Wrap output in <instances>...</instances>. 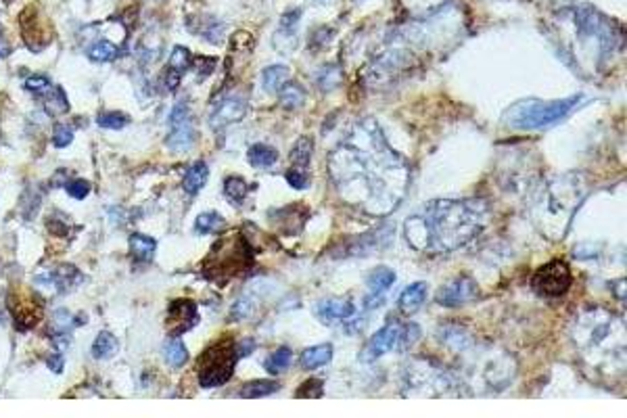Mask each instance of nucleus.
I'll list each match as a JSON object with an SVG mask.
<instances>
[{
	"label": "nucleus",
	"mask_w": 627,
	"mask_h": 418,
	"mask_svg": "<svg viewBox=\"0 0 627 418\" xmlns=\"http://www.w3.org/2000/svg\"><path fill=\"white\" fill-rule=\"evenodd\" d=\"M328 176L339 199L372 218H387L410 186V163L372 119H360L328 155Z\"/></svg>",
	"instance_id": "nucleus-1"
},
{
	"label": "nucleus",
	"mask_w": 627,
	"mask_h": 418,
	"mask_svg": "<svg viewBox=\"0 0 627 418\" xmlns=\"http://www.w3.org/2000/svg\"><path fill=\"white\" fill-rule=\"evenodd\" d=\"M492 207L485 199H437L404 222V239L421 253L446 255L468 245L490 224Z\"/></svg>",
	"instance_id": "nucleus-2"
},
{
	"label": "nucleus",
	"mask_w": 627,
	"mask_h": 418,
	"mask_svg": "<svg viewBox=\"0 0 627 418\" xmlns=\"http://www.w3.org/2000/svg\"><path fill=\"white\" fill-rule=\"evenodd\" d=\"M625 326L621 316L606 308L590 306L573 316L571 339L577 352L584 356L586 366L598 370L602 379L608 375L610 364L617 372L625 366Z\"/></svg>",
	"instance_id": "nucleus-3"
},
{
	"label": "nucleus",
	"mask_w": 627,
	"mask_h": 418,
	"mask_svg": "<svg viewBox=\"0 0 627 418\" xmlns=\"http://www.w3.org/2000/svg\"><path fill=\"white\" fill-rule=\"evenodd\" d=\"M588 178L584 174H565L550 180L533 201V220L537 222L544 237L552 241H561L577 209L588 197Z\"/></svg>",
	"instance_id": "nucleus-4"
},
{
	"label": "nucleus",
	"mask_w": 627,
	"mask_h": 418,
	"mask_svg": "<svg viewBox=\"0 0 627 418\" xmlns=\"http://www.w3.org/2000/svg\"><path fill=\"white\" fill-rule=\"evenodd\" d=\"M581 99L584 94H573L569 99H559V101H539V99L519 101L504 111L502 121L512 130H539L565 119L581 103Z\"/></svg>",
	"instance_id": "nucleus-5"
},
{
	"label": "nucleus",
	"mask_w": 627,
	"mask_h": 418,
	"mask_svg": "<svg viewBox=\"0 0 627 418\" xmlns=\"http://www.w3.org/2000/svg\"><path fill=\"white\" fill-rule=\"evenodd\" d=\"M237 360H239V347L230 339H224L220 343H214L212 347H207L197 364L199 385L205 389L222 387L235 375Z\"/></svg>",
	"instance_id": "nucleus-6"
},
{
	"label": "nucleus",
	"mask_w": 627,
	"mask_h": 418,
	"mask_svg": "<svg viewBox=\"0 0 627 418\" xmlns=\"http://www.w3.org/2000/svg\"><path fill=\"white\" fill-rule=\"evenodd\" d=\"M571 270L569 263L563 259H552L544 266H539L531 276V289L548 299L563 297L571 289Z\"/></svg>",
	"instance_id": "nucleus-7"
},
{
	"label": "nucleus",
	"mask_w": 627,
	"mask_h": 418,
	"mask_svg": "<svg viewBox=\"0 0 627 418\" xmlns=\"http://www.w3.org/2000/svg\"><path fill=\"white\" fill-rule=\"evenodd\" d=\"M408 385L416 389V393H421L423 387H431L429 397L435 395H454V375L446 368H437L435 364H425V360H418L408 366L406 372Z\"/></svg>",
	"instance_id": "nucleus-8"
},
{
	"label": "nucleus",
	"mask_w": 627,
	"mask_h": 418,
	"mask_svg": "<svg viewBox=\"0 0 627 418\" xmlns=\"http://www.w3.org/2000/svg\"><path fill=\"white\" fill-rule=\"evenodd\" d=\"M168 147L174 151H186L195 143V126H192V115L186 105H176L172 115H170V136H168Z\"/></svg>",
	"instance_id": "nucleus-9"
},
{
	"label": "nucleus",
	"mask_w": 627,
	"mask_h": 418,
	"mask_svg": "<svg viewBox=\"0 0 627 418\" xmlns=\"http://www.w3.org/2000/svg\"><path fill=\"white\" fill-rule=\"evenodd\" d=\"M479 297V285L472 281L470 276L462 274L454 281L446 283L437 295H435V301L444 308H460L464 303H470Z\"/></svg>",
	"instance_id": "nucleus-10"
},
{
	"label": "nucleus",
	"mask_w": 627,
	"mask_h": 418,
	"mask_svg": "<svg viewBox=\"0 0 627 418\" xmlns=\"http://www.w3.org/2000/svg\"><path fill=\"white\" fill-rule=\"evenodd\" d=\"M399 330H401V324L397 320H391L387 322L381 330H377L372 335V339L366 343L364 352H362V362H375L379 360L381 356H385L387 352H391L393 347H397V339H399Z\"/></svg>",
	"instance_id": "nucleus-11"
},
{
	"label": "nucleus",
	"mask_w": 627,
	"mask_h": 418,
	"mask_svg": "<svg viewBox=\"0 0 627 418\" xmlns=\"http://www.w3.org/2000/svg\"><path fill=\"white\" fill-rule=\"evenodd\" d=\"M247 113V101L241 94H228L226 99H222L216 109L212 111V117H209V126L212 130H222L235 121H241Z\"/></svg>",
	"instance_id": "nucleus-12"
},
{
	"label": "nucleus",
	"mask_w": 627,
	"mask_h": 418,
	"mask_svg": "<svg viewBox=\"0 0 627 418\" xmlns=\"http://www.w3.org/2000/svg\"><path fill=\"white\" fill-rule=\"evenodd\" d=\"M314 314L322 324L339 326V324H347L350 320H354L356 308H354L352 301H347V299H322V301L316 303Z\"/></svg>",
	"instance_id": "nucleus-13"
},
{
	"label": "nucleus",
	"mask_w": 627,
	"mask_h": 418,
	"mask_svg": "<svg viewBox=\"0 0 627 418\" xmlns=\"http://www.w3.org/2000/svg\"><path fill=\"white\" fill-rule=\"evenodd\" d=\"M395 283V272L387 266H379L375 268L370 274H368V281H366V287H368V295H366V308L368 310H375L383 303L385 295L389 293V289L393 287Z\"/></svg>",
	"instance_id": "nucleus-14"
},
{
	"label": "nucleus",
	"mask_w": 627,
	"mask_h": 418,
	"mask_svg": "<svg viewBox=\"0 0 627 418\" xmlns=\"http://www.w3.org/2000/svg\"><path fill=\"white\" fill-rule=\"evenodd\" d=\"M197 324V306L190 299H176L168 310V328L172 337L182 335Z\"/></svg>",
	"instance_id": "nucleus-15"
},
{
	"label": "nucleus",
	"mask_w": 627,
	"mask_h": 418,
	"mask_svg": "<svg viewBox=\"0 0 627 418\" xmlns=\"http://www.w3.org/2000/svg\"><path fill=\"white\" fill-rule=\"evenodd\" d=\"M427 299V283H414L408 289L401 291L399 295V310L404 314H414L416 310H421Z\"/></svg>",
	"instance_id": "nucleus-16"
},
{
	"label": "nucleus",
	"mask_w": 627,
	"mask_h": 418,
	"mask_svg": "<svg viewBox=\"0 0 627 418\" xmlns=\"http://www.w3.org/2000/svg\"><path fill=\"white\" fill-rule=\"evenodd\" d=\"M332 360V345L330 343H320L314 347H308L301 354V366L308 370L320 368L324 364H328Z\"/></svg>",
	"instance_id": "nucleus-17"
},
{
	"label": "nucleus",
	"mask_w": 627,
	"mask_h": 418,
	"mask_svg": "<svg viewBox=\"0 0 627 418\" xmlns=\"http://www.w3.org/2000/svg\"><path fill=\"white\" fill-rule=\"evenodd\" d=\"M207 178H209V168L205 161H195L186 174H184V180H182V188L188 192V195H197L205 184H207Z\"/></svg>",
	"instance_id": "nucleus-18"
},
{
	"label": "nucleus",
	"mask_w": 627,
	"mask_h": 418,
	"mask_svg": "<svg viewBox=\"0 0 627 418\" xmlns=\"http://www.w3.org/2000/svg\"><path fill=\"white\" fill-rule=\"evenodd\" d=\"M291 78V72L289 67L285 65H272V67H266L263 74H261V80H263V88L268 92H278L281 90Z\"/></svg>",
	"instance_id": "nucleus-19"
},
{
	"label": "nucleus",
	"mask_w": 627,
	"mask_h": 418,
	"mask_svg": "<svg viewBox=\"0 0 627 418\" xmlns=\"http://www.w3.org/2000/svg\"><path fill=\"white\" fill-rule=\"evenodd\" d=\"M155 249H157V243H155L151 237H145V235H141V232H134V235L130 237V251H132V255H134L136 259H141V261L153 259Z\"/></svg>",
	"instance_id": "nucleus-20"
},
{
	"label": "nucleus",
	"mask_w": 627,
	"mask_h": 418,
	"mask_svg": "<svg viewBox=\"0 0 627 418\" xmlns=\"http://www.w3.org/2000/svg\"><path fill=\"white\" fill-rule=\"evenodd\" d=\"M247 161L253 166V168H270L278 161V151L268 147V145H253L247 153Z\"/></svg>",
	"instance_id": "nucleus-21"
},
{
	"label": "nucleus",
	"mask_w": 627,
	"mask_h": 418,
	"mask_svg": "<svg viewBox=\"0 0 627 418\" xmlns=\"http://www.w3.org/2000/svg\"><path fill=\"white\" fill-rule=\"evenodd\" d=\"M291 362H293V352L289 347H278L274 354L266 358V370L270 375H281L291 366Z\"/></svg>",
	"instance_id": "nucleus-22"
},
{
	"label": "nucleus",
	"mask_w": 627,
	"mask_h": 418,
	"mask_svg": "<svg viewBox=\"0 0 627 418\" xmlns=\"http://www.w3.org/2000/svg\"><path fill=\"white\" fill-rule=\"evenodd\" d=\"M117 347H119L117 339H115L111 332L103 330V332L94 339V343H92V356H94L97 360H107V358H111V356L117 352Z\"/></svg>",
	"instance_id": "nucleus-23"
},
{
	"label": "nucleus",
	"mask_w": 627,
	"mask_h": 418,
	"mask_svg": "<svg viewBox=\"0 0 627 418\" xmlns=\"http://www.w3.org/2000/svg\"><path fill=\"white\" fill-rule=\"evenodd\" d=\"M86 57L94 63H109L117 57V46L109 40H97L86 48Z\"/></svg>",
	"instance_id": "nucleus-24"
},
{
	"label": "nucleus",
	"mask_w": 627,
	"mask_h": 418,
	"mask_svg": "<svg viewBox=\"0 0 627 418\" xmlns=\"http://www.w3.org/2000/svg\"><path fill=\"white\" fill-rule=\"evenodd\" d=\"M163 356H166V362L174 368H180L186 360H188V352H186V345L180 341V339H172L166 343L163 347Z\"/></svg>",
	"instance_id": "nucleus-25"
},
{
	"label": "nucleus",
	"mask_w": 627,
	"mask_h": 418,
	"mask_svg": "<svg viewBox=\"0 0 627 418\" xmlns=\"http://www.w3.org/2000/svg\"><path fill=\"white\" fill-rule=\"evenodd\" d=\"M278 385L276 381H251L247 383L243 389H241V397L245 399H257V397H266V395H272L278 391Z\"/></svg>",
	"instance_id": "nucleus-26"
},
{
	"label": "nucleus",
	"mask_w": 627,
	"mask_h": 418,
	"mask_svg": "<svg viewBox=\"0 0 627 418\" xmlns=\"http://www.w3.org/2000/svg\"><path fill=\"white\" fill-rule=\"evenodd\" d=\"M441 341H446L448 347H454V350H460L464 352L466 347H470V335L458 326H446L441 328Z\"/></svg>",
	"instance_id": "nucleus-27"
},
{
	"label": "nucleus",
	"mask_w": 627,
	"mask_h": 418,
	"mask_svg": "<svg viewBox=\"0 0 627 418\" xmlns=\"http://www.w3.org/2000/svg\"><path fill=\"white\" fill-rule=\"evenodd\" d=\"M312 151H314V145L308 136L299 138L295 143L293 151H291V163L293 168H301V170H308L310 166V159H312Z\"/></svg>",
	"instance_id": "nucleus-28"
},
{
	"label": "nucleus",
	"mask_w": 627,
	"mask_h": 418,
	"mask_svg": "<svg viewBox=\"0 0 627 418\" xmlns=\"http://www.w3.org/2000/svg\"><path fill=\"white\" fill-rule=\"evenodd\" d=\"M278 92H281V105H283L285 109H297V107H301L303 101H306V92H303L301 86H297L295 82H287Z\"/></svg>",
	"instance_id": "nucleus-29"
},
{
	"label": "nucleus",
	"mask_w": 627,
	"mask_h": 418,
	"mask_svg": "<svg viewBox=\"0 0 627 418\" xmlns=\"http://www.w3.org/2000/svg\"><path fill=\"white\" fill-rule=\"evenodd\" d=\"M341 78H343L341 76V69L337 65H324L320 69V74L316 76V84H318L320 90L328 92V90H332V88H337L341 84Z\"/></svg>",
	"instance_id": "nucleus-30"
},
{
	"label": "nucleus",
	"mask_w": 627,
	"mask_h": 418,
	"mask_svg": "<svg viewBox=\"0 0 627 418\" xmlns=\"http://www.w3.org/2000/svg\"><path fill=\"white\" fill-rule=\"evenodd\" d=\"M249 192V184L241 178V176H230L224 180V195L232 201V203H241Z\"/></svg>",
	"instance_id": "nucleus-31"
},
{
	"label": "nucleus",
	"mask_w": 627,
	"mask_h": 418,
	"mask_svg": "<svg viewBox=\"0 0 627 418\" xmlns=\"http://www.w3.org/2000/svg\"><path fill=\"white\" fill-rule=\"evenodd\" d=\"M222 224H224V220H222L220 214H216V212H205V214H199V216H197L195 230H197L199 235H209V232H216Z\"/></svg>",
	"instance_id": "nucleus-32"
},
{
	"label": "nucleus",
	"mask_w": 627,
	"mask_h": 418,
	"mask_svg": "<svg viewBox=\"0 0 627 418\" xmlns=\"http://www.w3.org/2000/svg\"><path fill=\"white\" fill-rule=\"evenodd\" d=\"M190 63H192V57H190L188 48L176 46L172 50V54H170V69H174V72H178V74H184L186 69L190 67Z\"/></svg>",
	"instance_id": "nucleus-33"
},
{
	"label": "nucleus",
	"mask_w": 627,
	"mask_h": 418,
	"mask_svg": "<svg viewBox=\"0 0 627 418\" xmlns=\"http://www.w3.org/2000/svg\"><path fill=\"white\" fill-rule=\"evenodd\" d=\"M418 339H421V326L410 322V324H401V330H399V339H397V350H408L412 347Z\"/></svg>",
	"instance_id": "nucleus-34"
},
{
	"label": "nucleus",
	"mask_w": 627,
	"mask_h": 418,
	"mask_svg": "<svg viewBox=\"0 0 627 418\" xmlns=\"http://www.w3.org/2000/svg\"><path fill=\"white\" fill-rule=\"evenodd\" d=\"M46 109L50 113H65L69 109V103H67V97H65L63 88H59V86L50 88V94L46 99Z\"/></svg>",
	"instance_id": "nucleus-35"
},
{
	"label": "nucleus",
	"mask_w": 627,
	"mask_h": 418,
	"mask_svg": "<svg viewBox=\"0 0 627 418\" xmlns=\"http://www.w3.org/2000/svg\"><path fill=\"white\" fill-rule=\"evenodd\" d=\"M97 123L101 128H107V130H121L123 126H128V117L123 113H117V111H107V113H101L97 117Z\"/></svg>",
	"instance_id": "nucleus-36"
},
{
	"label": "nucleus",
	"mask_w": 627,
	"mask_h": 418,
	"mask_svg": "<svg viewBox=\"0 0 627 418\" xmlns=\"http://www.w3.org/2000/svg\"><path fill=\"white\" fill-rule=\"evenodd\" d=\"M72 141H74V128H69V126H57L54 128V132H52L54 147L63 149L67 145H72Z\"/></svg>",
	"instance_id": "nucleus-37"
},
{
	"label": "nucleus",
	"mask_w": 627,
	"mask_h": 418,
	"mask_svg": "<svg viewBox=\"0 0 627 418\" xmlns=\"http://www.w3.org/2000/svg\"><path fill=\"white\" fill-rule=\"evenodd\" d=\"M324 393V389H322V381H318V379H310V381H306L297 391H295V397H320Z\"/></svg>",
	"instance_id": "nucleus-38"
},
{
	"label": "nucleus",
	"mask_w": 627,
	"mask_h": 418,
	"mask_svg": "<svg viewBox=\"0 0 627 418\" xmlns=\"http://www.w3.org/2000/svg\"><path fill=\"white\" fill-rule=\"evenodd\" d=\"M26 88L34 94H44L52 88V84L46 76H32V78L26 80Z\"/></svg>",
	"instance_id": "nucleus-39"
},
{
	"label": "nucleus",
	"mask_w": 627,
	"mask_h": 418,
	"mask_svg": "<svg viewBox=\"0 0 627 418\" xmlns=\"http://www.w3.org/2000/svg\"><path fill=\"white\" fill-rule=\"evenodd\" d=\"M287 180H289V184H291L293 188H308V184H310L308 172L301 170V168H291V170L287 172Z\"/></svg>",
	"instance_id": "nucleus-40"
},
{
	"label": "nucleus",
	"mask_w": 627,
	"mask_h": 418,
	"mask_svg": "<svg viewBox=\"0 0 627 418\" xmlns=\"http://www.w3.org/2000/svg\"><path fill=\"white\" fill-rule=\"evenodd\" d=\"M67 192L72 195L74 199H84L90 192V184L86 180H74L67 184Z\"/></svg>",
	"instance_id": "nucleus-41"
},
{
	"label": "nucleus",
	"mask_w": 627,
	"mask_h": 418,
	"mask_svg": "<svg viewBox=\"0 0 627 418\" xmlns=\"http://www.w3.org/2000/svg\"><path fill=\"white\" fill-rule=\"evenodd\" d=\"M180 78H182V74H178V72H174V69L168 67V72H166V76H163L166 88H168L170 92H174V90L178 88V84H180Z\"/></svg>",
	"instance_id": "nucleus-42"
},
{
	"label": "nucleus",
	"mask_w": 627,
	"mask_h": 418,
	"mask_svg": "<svg viewBox=\"0 0 627 418\" xmlns=\"http://www.w3.org/2000/svg\"><path fill=\"white\" fill-rule=\"evenodd\" d=\"M11 54V46L7 42V38L0 34V57H9Z\"/></svg>",
	"instance_id": "nucleus-43"
},
{
	"label": "nucleus",
	"mask_w": 627,
	"mask_h": 418,
	"mask_svg": "<svg viewBox=\"0 0 627 418\" xmlns=\"http://www.w3.org/2000/svg\"><path fill=\"white\" fill-rule=\"evenodd\" d=\"M48 366H50L54 372H61V368H63V358H48Z\"/></svg>",
	"instance_id": "nucleus-44"
},
{
	"label": "nucleus",
	"mask_w": 627,
	"mask_h": 418,
	"mask_svg": "<svg viewBox=\"0 0 627 418\" xmlns=\"http://www.w3.org/2000/svg\"><path fill=\"white\" fill-rule=\"evenodd\" d=\"M5 3H11V0H5Z\"/></svg>",
	"instance_id": "nucleus-45"
}]
</instances>
